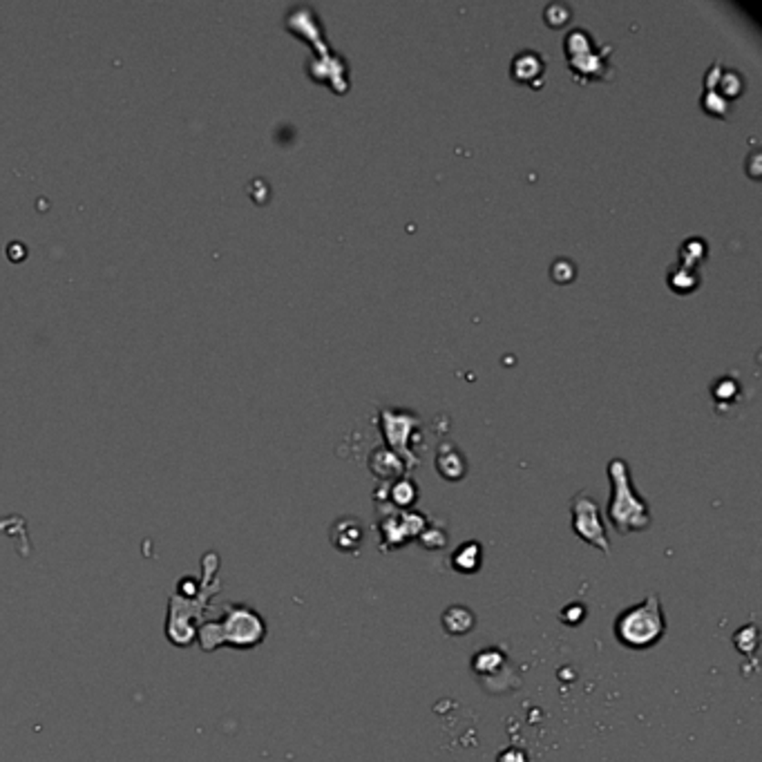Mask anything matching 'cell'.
Returning <instances> with one entry per match:
<instances>
[{"label":"cell","mask_w":762,"mask_h":762,"mask_svg":"<svg viewBox=\"0 0 762 762\" xmlns=\"http://www.w3.org/2000/svg\"><path fill=\"white\" fill-rule=\"evenodd\" d=\"M197 638L206 653L222 646L249 651L267 640V621L250 606L230 604L224 609L222 619L199 626Z\"/></svg>","instance_id":"1"},{"label":"cell","mask_w":762,"mask_h":762,"mask_svg":"<svg viewBox=\"0 0 762 762\" xmlns=\"http://www.w3.org/2000/svg\"><path fill=\"white\" fill-rule=\"evenodd\" d=\"M610 479V501H609V521L619 534L644 533L653 524L649 503L638 494L630 470L624 459H613L609 463Z\"/></svg>","instance_id":"2"},{"label":"cell","mask_w":762,"mask_h":762,"mask_svg":"<svg viewBox=\"0 0 762 762\" xmlns=\"http://www.w3.org/2000/svg\"><path fill=\"white\" fill-rule=\"evenodd\" d=\"M664 633L666 618L658 593H651L641 604L626 609L615 621V638L630 651L651 649L664 638Z\"/></svg>","instance_id":"3"},{"label":"cell","mask_w":762,"mask_h":762,"mask_svg":"<svg viewBox=\"0 0 762 762\" xmlns=\"http://www.w3.org/2000/svg\"><path fill=\"white\" fill-rule=\"evenodd\" d=\"M570 514H573V530L581 541L590 544L593 548L601 550L604 555L610 553L609 533L606 524L601 519V510L598 501L588 492H577L570 501Z\"/></svg>","instance_id":"4"},{"label":"cell","mask_w":762,"mask_h":762,"mask_svg":"<svg viewBox=\"0 0 762 762\" xmlns=\"http://www.w3.org/2000/svg\"><path fill=\"white\" fill-rule=\"evenodd\" d=\"M425 530V516L414 510H396L392 508L387 516H383L378 524L380 545L383 550L403 548L405 544L420 536Z\"/></svg>","instance_id":"5"},{"label":"cell","mask_w":762,"mask_h":762,"mask_svg":"<svg viewBox=\"0 0 762 762\" xmlns=\"http://www.w3.org/2000/svg\"><path fill=\"white\" fill-rule=\"evenodd\" d=\"M566 52H568V65L573 69L575 77L584 74V81H590V79H601V74L606 72V58L601 57L599 52H593V38L586 29H573L568 34V38L564 41Z\"/></svg>","instance_id":"6"},{"label":"cell","mask_w":762,"mask_h":762,"mask_svg":"<svg viewBox=\"0 0 762 762\" xmlns=\"http://www.w3.org/2000/svg\"><path fill=\"white\" fill-rule=\"evenodd\" d=\"M380 416H383L385 420L383 432L385 439L392 445V452H396L405 460L409 456V436H412L414 425L418 423V420L409 414H394V409H383Z\"/></svg>","instance_id":"7"},{"label":"cell","mask_w":762,"mask_h":762,"mask_svg":"<svg viewBox=\"0 0 762 762\" xmlns=\"http://www.w3.org/2000/svg\"><path fill=\"white\" fill-rule=\"evenodd\" d=\"M329 539L340 553H358L365 541V528L355 516H343L331 525Z\"/></svg>","instance_id":"8"},{"label":"cell","mask_w":762,"mask_h":762,"mask_svg":"<svg viewBox=\"0 0 762 762\" xmlns=\"http://www.w3.org/2000/svg\"><path fill=\"white\" fill-rule=\"evenodd\" d=\"M545 61L541 58L539 52L534 49H525V52H519L514 57L513 65H510V74L514 77V81L528 83V85H539L541 79H544Z\"/></svg>","instance_id":"9"},{"label":"cell","mask_w":762,"mask_h":762,"mask_svg":"<svg viewBox=\"0 0 762 762\" xmlns=\"http://www.w3.org/2000/svg\"><path fill=\"white\" fill-rule=\"evenodd\" d=\"M436 470H439V474L443 476V479L459 481L465 476L468 465H465L463 454H460L454 445H440L439 454H436Z\"/></svg>","instance_id":"10"},{"label":"cell","mask_w":762,"mask_h":762,"mask_svg":"<svg viewBox=\"0 0 762 762\" xmlns=\"http://www.w3.org/2000/svg\"><path fill=\"white\" fill-rule=\"evenodd\" d=\"M452 568L460 575H474L481 570L483 564V548L479 541H468V544L459 545L452 555Z\"/></svg>","instance_id":"11"},{"label":"cell","mask_w":762,"mask_h":762,"mask_svg":"<svg viewBox=\"0 0 762 762\" xmlns=\"http://www.w3.org/2000/svg\"><path fill=\"white\" fill-rule=\"evenodd\" d=\"M476 626V615L465 606H450L443 613V629L452 638H463L472 633Z\"/></svg>","instance_id":"12"},{"label":"cell","mask_w":762,"mask_h":762,"mask_svg":"<svg viewBox=\"0 0 762 762\" xmlns=\"http://www.w3.org/2000/svg\"><path fill=\"white\" fill-rule=\"evenodd\" d=\"M369 468L378 479H394V476L405 472V460L392 450H376L369 459Z\"/></svg>","instance_id":"13"},{"label":"cell","mask_w":762,"mask_h":762,"mask_svg":"<svg viewBox=\"0 0 762 762\" xmlns=\"http://www.w3.org/2000/svg\"><path fill=\"white\" fill-rule=\"evenodd\" d=\"M387 496H389L392 508L409 510L416 503V499H418V488L414 485V481L400 479V481H396L394 485H389Z\"/></svg>","instance_id":"14"},{"label":"cell","mask_w":762,"mask_h":762,"mask_svg":"<svg viewBox=\"0 0 762 762\" xmlns=\"http://www.w3.org/2000/svg\"><path fill=\"white\" fill-rule=\"evenodd\" d=\"M472 669L481 680H485L488 675L501 673V671L505 669V655L496 649L481 651V653L472 660Z\"/></svg>","instance_id":"15"},{"label":"cell","mask_w":762,"mask_h":762,"mask_svg":"<svg viewBox=\"0 0 762 762\" xmlns=\"http://www.w3.org/2000/svg\"><path fill=\"white\" fill-rule=\"evenodd\" d=\"M671 282V289L678 291V293H686V291H693L695 284H698V278L693 275V270L689 267H682L675 270V273H671L669 278Z\"/></svg>","instance_id":"16"},{"label":"cell","mask_w":762,"mask_h":762,"mask_svg":"<svg viewBox=\"0 0 762 762\" xmlns=\"http://www.w3.org/2000/svg\"><path fill=\"white\" fill-rule=\"evenodd\" d=\"M418 539L428 550H439L448 544V533H445L443 528H439V525H429V528L425 525V530L420 533Z\"/></svg>","instance_id":"17"},{"label":"cell","mask_w":762,"mask_h":762,"mask_svg":"<svg viewBox=\"0 0 762 762\" xmlns=\"http://www.w3.org/2000/svg\"><path fill=\"white\" fill-rule=\"evenodd\" d=\"M702 103H704V110L711 114H718V117H725L726 114V99L722 97L720 92H711V90H706L704 99H702Z\"/></svg>","instance_id":"18"},{"label":"cell","mask_w":762,"mask_h":762,"mask_svg":"<svg viewBox=\"0 0 762 762\" xmlns=\"http://www.w3.org/2000/svg\"><path fill=\"white\" fill-rule=\"evenodd\" d=\"M568 18H570V9L566 7V5L555 3V5H550V7H545V23L553 25V27H559V25H564Z\"/></svg>","instance_id":"19"},{"label":"cell","mask_w":762,"mask_h":762,"mask_svg":"<svg viewBox=\"0 0 762 762\" xmlns=\"http://www.w3.org/2000/svg\"><path fill=\"white\" fill-rule=\"evenodd\" d=\"M586 619V606L581 604H573L568 606V609H564V613H561V621H566V624L575 626L579 624V621Z\"/></svg>","instance_id":"20"},{"label":"cell","mask_w":762,"mask_h":762,"mask_svg":"<svg viewBox=\"0 0 762 762\" xmlns=\"http://www.w3.org/2000/svg\"><path fill=\"white\" fill-rule=\"evenodd\" d=\"M693 255H698V258H704V249L691 250V258H693ZM684 258H689V250H682V253H680V259H684Z\"/></svg>","instance_id":"21"}]
</instances>
